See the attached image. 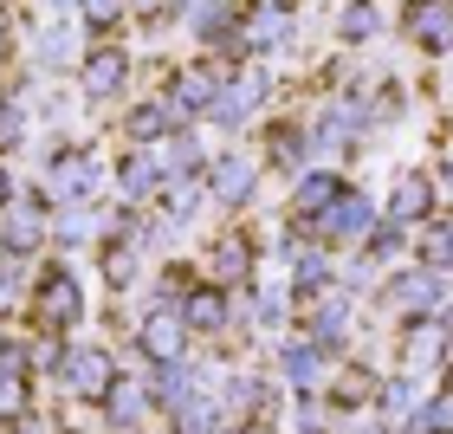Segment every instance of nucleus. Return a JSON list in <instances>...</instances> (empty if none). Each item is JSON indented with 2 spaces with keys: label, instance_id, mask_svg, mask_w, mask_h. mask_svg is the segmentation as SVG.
Masks as SVG:
<instances>
[{
  "label": "nucleus",
  "instance_id": "nucleus-20",
  "mask_svg": "<svg viewBox=\"0 0 453 434\" xmlns=\"http://www.w3.org/2000/svg\"><path fill=\"white\" fill-rule=\"evenodd\" d=\"M292 33H298V19L285 13V7H253V0H246L240 39H234V46L253 52V58H265V52H285V46H292Z\"/></svg>",
  "mask_w": 453,
  "mask_h": 434
},
{
  "label": "nucleus",
  "instance_id": "nucleus-13",
  "mask_svg": "<svg viewBox=\"0 0 453 434\" xmlns=\"http://www.w3.org/2000/svg\"><path fill=\"white\" fill-rule=\"evenodd\" d=\"M343 189H349V182L337 169H304V175H292V234L298 240H318V214L331 208Z\"/></svg>",
  "mask_w": 453,
  "mask_h": 434
},
{
  "label": "nucleus",
  "instance_id": "nucleus-1",
  "mask_svg": "<svg viewBox=\"0 0 453 434\" xmlns=\"http://www.w3.org/2000/svg\"><path fill=\"white\" fill-rule=\"evenodd\" d=\"M19 312L33 318V330H46V337H78L85 330V279H78V266L72 260L33 266V285H27Z\"/></svg>",
  "mask_w": 453,
  "mask_h": 434
},
{
  "label": "nucleus",
  "instance_id": "nucleus-18",
  "mask_svg": "<svg viewBox=\"0 0 453 434\" xmlns=\"http://www.w3.org/2000/svg\"><path fill=\"white\" fill-rule=\"evenodd\" d=\"M388 221H402V227H421V221H434L441 214V201H434V169H395V182H388Z\"/></svg>",
  "mask_w": 453,
  "mask_h": 434
},
{
  "label": "nucleus",
  "instance_id": "nucleus-3",
  "mask_svg": "<svg viewBox=\"0 0 453 434\" xmlns=\"http://www.w3.org/2000/svg\"><path fill=\"white\" fill-rule=\"evenodd\" d=\"M117 376H123V357H117V350L111 344H65V363H58V389H65V396L72 402H85V408H97V402H104L111 396V389H117Z\"/></svg>",
  "mask_w": 453,
  "mask_h": 434
},
{
  "label": "nucleus",
  "instance_id": "nucleus-33",
  "mask_svg": "<svg viewBox=\"0 0 453 434\" xmlns=\"http://www.w3.org/2000/svg\"><path fill=\"white\" fill-rule=\"evenodd\" d=\"M376 389H382V376H376L369 363H343V376L324 389V402L343 415V408H369V402H376Z\"/></svg>",
  "mask_w": 453,
  "mask_h": 434
},
{
  "label": "nucleus",
  "instance_id": "nucleus-49",
  "mask_svg": "<svg viewBox=\"0 0 453 434\" xmlns=\"http://www.w3.org/2000/svg\"><path fill=\"white\" fill-rule=\"evenodd\" d=\"M234 434H273V422H234Z\"/></svg>",
  "mask_w": 453,
  "mask_h": 434
},
{
  "label": "nucleus",
  "instance_id": "nucleus-2",
  "mask_svg": "<svg viewBox=\"0 0 453 434\" xmlns=\"http://www.w3.org/2000/svg\"><path fill=\"white\" fill-rule=\"evenodd\" d=\"M97 182H104L97 150H85V143H52V150L39 156V182L33 189L58 208V201H97Z\"/></svg>",
  "mask_w": 453,
  "mask_h": 434
},
{
  "label": "nucleus",
  "instance_id": "nucleus-35",
  "mask_svg": "<svg viewBox=\"0 0 453 434\" xmlns=\"http://www.w3.org/2000/svg\"><path fill=\"white\" fill-rule=\"evenodd\" d=\"M402 253H408V227L388 221V214H376V227L363 234V266H395Z\"/></svg>",
  "mask_w": 453,
  "mask_h": 434
},
{
  "label": "nucleus",
  "instance_id": "nucleus-44",
  "mask_svg": "<svg viewBox=\"0 0 453 434\" xmlns=\"http://www.w3.org/2000/svg\"><path fill=\"white\" fill-rule=\"evenodd\" d=\"M337 434H382V415H376V408H343Z\"/></svg>",
  "mask_w": 453,
  "mask_h": 434
},
{
  "label": "nucleus",
  "instance_id": "nucleus-17",
  "mask_svg": "<svg viewBox=\"0 0 453 434\" xmlns=\"http://www.w3.org/2000/svg\"><path fill=\"white\" fill-rule=\"evenodd\" d=\"M395 350L408 376H427V369H447V324L441 318H408L395 324Z\"/></svg>",
  "mask_w": 453,
  "mask_h": 434
},
{
  "label": "nucleus",
  "instance_id": "nucleus-42",
  "mask_svg": "<svg viewBox=\"0 0 453 434\" xmlns=\"http://www.w3.org/2000/svg\"><path fill=\"white\" fill-rule=\"evenodd\" d=\"M27 408H39L33 402V376H0V422H19Z\"/></svg>",
  "mask_w": 453,
  "mask_h": 434
},
{
  "label": "nucleus",
  "instance_id": "nucleus-23",
  "mask_svg": "<svg viewBox=\"0 0 453 434\" xmlns=\"http://www.w3.org/2000/svg\"><path fill=\"white\" fill-rule=\"evenodd\" d=\"M240 13H246V0H208V7H195L181 27H188L208 52H234L240 58V46H234L240 39Z\"/></svg>",
  "mask_w": 453,
  "mask_h": 434
},
{
  "label": "nucleus",
  "instance_id": "nucleus-24",
  "mask_svg": "<svg viewBox=\"0 0 453 434\" xmlns=\"http://www.w3.org/2000/svg\"><path fill=\"white\" fill-rule=\"evenodd\" d=\"M208 279L226 285V292H246V285H253V240H246L240 227H226L208 246Z\"/></svg>",
  "mask_w": 453,
  "mask_h": 434
},
{
  "label": "nucleus",
  "instance_id": "nucleus-48",
  "mask_svg": "<svg viewBox=\"0 0 453 434\" xmlns=\"http://www.w3.org/2000/svg\"><path fill=\"white\" fill-rule=\"evenodd\" d=\"M195 7H208V0H169V13H175V19H188Z\"/></svg>",
  "mask_w": 453,
  "mask_h": 434
},
{
  "label": "nucleus",
  "instance_id": "nucleus-21",
  "mask_svg": "<svg viewBox=\"0 0 453 434\" xmlns=\"http://www.w3.org/2000/svg\"><path fill=\"white\" fill-rule=\"evenodd\" d=\"M111 175H117V195L130 201V208H150V201L162 195V182H169L150 143H130V150L117 156V169H111Z\"/></svg>",
  "mask_w": 453,
  "mask_h": 434
},
{
  "label": "nucleus",
  "instance_id": "nucleus-32",
  "mask_svg": "<svg viewBox=\"0 0 453 434\" xmlns=\"http://www.w3.org/2000/svg\"><path fill=\"white\" fill-rule=\"evenodd\" d=\"M188 389H201V376H195V363H188V357H175V363H150V402H156V415H169V408L188 396Z\"/></svg>",
  "mask_w": 453,
  "mask_h": 434
},
{
  "label": "nucleus",
  "instance_id": "nucleus-40",
  "mask_svg": "<svg viewBox=\"0 0 453 434\" xmlns=\"http://www.w3.org/2000/svg\"><path fill=\"white\" fill-rule=\"evenodd\" d=\"M0 376H33V330L0 324Z\"/></svg>",
  "mask_w": 453,
  "mask_h": 434
},
{
  "label": "nucleus",
  "instance_id": "nucleus-22",
  "mask_svg": "<svg viewBox=\"0 0 453 434\" xmlns=\"http://www.w3.org/2000/svg\"><path fill=\"white\" fill-rule=\"evenodd\" d=\"M285 266H292V305L298 298H324L337 285V260H331V246H292L285 240Z\"/></svg>",
  "mask_w": 453,
  "mask_h": 434
},
{
  "label": "nucleus",
  "instance_id": "nucleus-46",
  "mask_svg": "<svg viewBox=\"0 0 453 434\" xmlns=\"http://www.w3.org/2000/svg\"><path fill=\"white\" fill-rule=\"evenodd\" d=\"M434 201H441V208L453 214V156H447L441 169H434Z\"/></svg>",
  "mask_w": 453,
  "mask_h": 434
},
{
  "label": "nucleus",
  "instance_id": "nucleus-12",
  "mask_svg": "<svg viewBox=\"0 0 453 434\" xmlns=\"http://www.w3.org/2000/svg\"><path fill=\"white\" fill-rule=\"evenodd\" d=\"M175 312L188 318L195 337H226V330H234V292L214 285V279H188V292L175 298Z\"/></svg>",
  "mask_w": 453,
  "mask_h": 434
},
{
  "label": "nucleus",
  "instance_id": "nucleus-19",
  "mask_svg": "<svg viewBox=\"0 0 453 434\" xmlns=\"http://www.w3.org/2000/svg\"><path fill=\"white\" fill-rule=\"evenodd\" d=\"M142 260H150V253H142L130 234H104V240H97V279H104L111 298H123V292H136V285H142V273H150Z\"/></svg>",
  "mask_w": 453,
  "mask_h": 434
},
{
  "label": "nucleus",
  "instance_id": "nucleus-55",
  "mask_svg": "<svg viewBox=\"0 0 453 434\" xmlns=\"http://www.w3.org/2000/svg\"><path fill=\"white\" fill-rule=\"evenodd\" d=\"M447 383H453V363H447Z\"/></svg>",
  "mask_w": 453,
  "mask_h": 434
},
{
  "label": "nucleus",
  "instance_id": "nucleus-45",
  "mask_svg": "<svg viewBox=\"0 0 453 434\" xmlns=\"http://www.w3.org/2000/svg\"><path fill=\"white\" fill-rule=\"evenodd\" d=\"M13 52H19V27H13L7 0H0V66H13Z\"/></svg>",
  "mask_w": 453,
  "mask_h": 434
},
{
  "label": "nucleus",
  "instance_id": "nucleus-25",
  "mask_svg": "<svg viewBox=\"0 0 453 434\" xmlns=\"http://www.w3.org/2000/svg\"><path fill=\"white\" fill-rule=\"evenodd\" d=\"M97 415L111 422V434H136L142 422L156 415V402H150V383H136L130 369H123V376H117V389H111L104 402H97Z\"/></svg>",
  "mask_w": 453,
  "mask_h": 434
},
{
  "label": "nucleus",
  "instance_id": "nucleus-5",
  "mask_svg": "<svg viewBox=\"0 0 453 434\" xmlns=\"http://www.w3.org/2000/svg\"><path fill=\"white\" fill-rule=\"evenodd\" d=\"M130 78H136V58L130 46H117V39H91L85 58L72 66V85L85 105H117L123 91H130Z\"/></svg>",
  "mask_w": 453,
  "mask_h": 434
},
{
  "label": "nucleus",
  "instance_id": "nucleus-54",
  "mask_svg": "<svg viewBox=\"0 0 453 434\" xmlns=\"http://www.w3.org/2000/svg\"><path fill=\"white\" fill-rule=\"evenodd\" d=\"M7 97H13V85H7V78H0V105H7Z\"/></svg>",
  "mask_w": 453,
  "mask_h": 434
},
{
  "label": "nucleus",
  "instance_id": "nucleus-52",
  "mask_svg": "<svg viewBox=\"0 0 453 434\" xmlns=\"http://www.w3.org/2000/svg\"><path fill=\"white\" fill-rule=\"evenodd\" d=\"M298 434H331V428H318V422H298Z\"/></svg>",
  "mask_w": 453,
  "mask_h": 434
},
{
  "label": "nucleus",
  "instance_id": "nucleus-38",
  "mask_svg": "<svg viewBox=\"0 0 453 434\" xmlns=\"http://www.w3.org/2000/svg\"><path fill=\"white\" fill-rule=\"evenodd\" d=\"M376 33H382L376 0H343V13H337V39H343V46H369Z\"/></svg>",
  "mask_w": 453,
  "mask_h": 434
},
{
  "label": "nucleus",
  "instance_id": "nucleus-39",
  "mask_svg": "<svg viewBox=\"0 0 453 434\" xmlns=\"http://www.w3.org/2000/svg\"><path fill=\"white\" fill-rule=\"evenodd\" d=\"M421 266L427 273H441V279H453V221H421Z\"/></svg>",
  "mask_w": 453,
  "mask_h": 434
},
{
  "label": "nucleus",
  "instance_id": "nucleus-41",
  "mask_svg": "<svg viewBox=\"0 0 453 434\" xmlns=\"http://www.w3.org/2000/svg\"><path fill=\"white\" fill-rule=\"evenodd\" d=\"M33 136V105H19V97H7L0 105V156H19V143Z\"/></svg>",
  "mask_w": 453,
  "mask_h": 434
},
{
  "label": "nucleus",
  "instance_id": "nucleus-51",
  "mask_svg": "<svg viewBox=\"0 0 453 434\" xmlns=\"http://www.w3.org/2000/svg\"><path fill=\"white\" fill-rule=\"evenodd\" d=\"M46 13H72V0H46Z\"/></svg>",
  "mask_w": 453,
  "mask_h": 434
},
{
  "label": "nucleus",
  "instance_id": "nucleus-11",
  "mask_svg": "<svg viewBox=\"0 0 453 434\" xmlns=\"http://www.w3.org/2000/svg\"><path fill=\"white\" fill-rule=\"evenodd\" d=\"M376 214H382V208H376L363 189H343L331 208L318 214V246H363V234L376 227Z\"/></svg>",
  "mask_w": 453,
  "mask_h": 434
},
{
  "label": "nucleus",
  "instance_id": "nucleus-9",
  "mask_svg": "<svg viewBox=\"0 0 453 434\" xmlns=\"http://www.w3.org/2000/svg\"><path fill=\"white\" fill-rule=\"evenodd\" d=\"M46 214H52L46 195H39V189H19V201L0 208V253L39 260V253H46Z\"/></svg>",
  "mask_w": 453,
  "mask_h": 434
},
{
  "label": "nucleus",
  "instance_id": "nucleus-30",
  "mask_svg": "<svg viewBox=\"0 0 453 434\" xmlns=\"http://www.w3.org/2000/svg\"><path fill=\"white\" fill-rule=\"evenodd\" d=\"M220 428H234V422H226L220 396H208V389H188V396L169 408V434H220Z\"/></svg>",
  "mask_w": 453,
  "mask_h": 434
},
{
  "label": "nucleus",
  "instance_id": "nucleus-37",
  "mask_svg": "<svg viewBox=\"0 0 453 434\" xmlns=\"http://www.w3.org/2000/svg\"><path fill=\"white\" fill-rule=\"evenodd\" d=\"M402 428H408V434H453V383L434 389V396H421L415 415H408Z\"/></svg>",
  "mask_w": 453,
  "mask_h": 434
},
{
  "label": "nucleus",
  "instance_id": "nucleus-47",
  "mask_svg": "<svg viewBox=\"0 0 453 434\" xmlns=\"http://www.w3.org/2000/svg\"><path fill=\"white\" fill-rule=\"evenodd\" d=\"M7 201H19V175L7 169V156H0V208H7Z\"/></svg>",
  "mask_w": 453,
  "mask_h": 434
},
{
  "label": "nucleus",
  "instance_id": "nucleus-27",
  "mask_svg": "<svg viewBox=\"0 0 453 434\" xmlns=\"http://www.w3.org/2000/svg\"><path fill=\"white\" fill-rule=\"evenodd\" d=\"M265 169H279L285 182L292 175H304L311 169V130H304V123H273V130H265Z\"/></svg>",
  "mask_w": 453,
  "mask_h": 434
},
{
  "label": "nucleus",
  "instance_id": "nucleus-29",
  "mask_svg": "<svg viewBox=\"0 0 453 434\" xmlns=\"http://www.w3.org/2000/svg\"><path fill=\"white\" fill-rule=\"evenodd\" d=\"M324 363H331V357H324L311 337H285V344H279V383H292L298 396H311V389H318Z\"/></svg>",
  "mask_w": 453,
  "mask_h": 434
},
{
  "label": "nucleus",
  "instance_id": "nucleus-28",
  "mask_svg": "<svg viewBox=\"0 0 453 434\" xmlns=\"http://www.w3.org/2000/svg\"><path fill=\"white\" fill-rule=\"evenodd\" d=\"M304 337H311L324 357H343L349 337H357V318H349V298H324L311 318H304Z\"/></svg>",
  "mask_w": 453,
  "mask_h": 434
},
{
  "label": "nucleus",
  "instance_id": "nucleus-53",
  "mask_svg": "<svg viewBox=\"0 0 453 434\" xmlns=\"http://www.w3.org/2000/svg\"><path fill=\"white\" fill-rule=\"evenodd\" d=\"M441 123H447V130H453V97H447V111H441Z\"/></svg>",
  "mask_w": 453,
  "mask_h": 434
},
{
  "label": "nucleus",
  "instance_id": "nucleus-6",
  "mask_svg": "<svg viewBox=\"0 0 453 434\" xmlns=\"http://www.w3.org/2000/svg\"><path fill=\"white\" fill-rule=\"evenodd\" d=\"M376 305L388 312V324H408V318H434L447 305V279L427 273V266H395V273L382 279Z\"/></svg>",
  "mask_w": 453,
  "mask_h": 434
},
{
  "label": "nucleus",
  "instance_id": "nucleus-36",
  "mask_svg": "<svg viewBox=\"0 0 453 434\" xmlns=\"http://www.w3.org/2000/svg\"><path fill=\"white\" fill-rule=\"evenodd\" d=\"M72 19L85 27V39H111L123 19H130V7H123V0H72Z\"/></svg>",
  "mask_w": 453,
  "mask_h": 434
},
{
  "label": "nucleus",
  "instance_id": "nucleus-8",
  "mask_svg": "<svg viewBox=\"0 0 453 434\" xmlns=\"http://www.w3.org/2000/svg\"><path fill=\"white\" fill-rule=\"evenodd\" d=\"M220 85H226V72L214 66V58H195V66H181L175 78H169V91H162V105H169V117L188 130V123H201L208 117V105L220 97Z\"/></svg>",
  "mask_w": 453,
  "mask_h": 434
},
{
  "label": "nucleus",
  "instance_id": "nucleus-10",
  "mask_svg": "<svg viewBox=\"0 0 453 434\" xmlns=\"http://www.w3.org/2000/svg\"><path fill=\"white\" fill-rule=\"evenodd\" d=\"M201 189H208L214 208H246L259 189V156H246V150H220L208 156V175H201Z\"/></svg>",
  "mask_w": 453,
  "mask_h": 434
},
{
  "label": "nucleus",
  "instance_id": "nucleus-26",
  "mask_svg": "<svg viewBox=\"0 0 453 434\" xmlns=\"http://www.w3.org/2000/svg\"><path fill=\"white\" fill-rule=\"evenodd\" d=\"M273 383L265 376H253V369H234L226 376V389H220V408H226V422H265L273 415Z\"/></svg>",
  "mask_w": 453,
  "mask_h": 434
},
{
  "label": "nucleus",
  "instance_id": "nucleus-15",
  "mask_svg": "<svg viewBox=\"0 0 453 434\" xmlns=\"http://www.w3.org/2000/svg\"><path fill=\"white\" fill-rule=\"evenodd\" d=\"M85 27H78L72 13H52V19H39V33H33V66L39 72H72L78 58H85Z\"/></svg>",
  "mask_w": 453,
  "mask_h": 434
},
{
  "label": "nucleus",
  "instance_id": "nucleus-14",
  "mask_svg": "<svg viewBox=\"0 0 453 434\" xmlns=\"http://www.w3.org/2000/svg\"><path fill=\"white\" fill-rule=\"evenodd\" d=\"M395 27H402V39H415L427 58H453V7L447 0H408L395 13Z\"/></svg>",
  "mask_w": 453,
  "mask_h": 434
},
{
  "label": "nucleus",
  "instance_id": "nucleus-4",
  "mask_svg": "<svg viewBox=\"0 0 453 434\" xmlns=\"http://www.w3.org/2000/svg\"><path fill=\"white\" fill-rule=\"evenodd\" d=\"M188 344H195V330H188V318L175 312V305H150V312H136V324H130V357L136 369H150V363H175V357H188ZM123 363V369H130Z\"/></svg>",
  "mask_w": 453,
  "mask_h": 434
},
{
  "label": "nucleus",
  "instance_id": "nucleus-56",
  "mask_svg": "<svg viewBox=\"0 0 453 434\" xmlns=\"http://www.w3.org/2000/svg\"><path fill=\"white\" fill-rule=\"evenodd\" d=\"M220 434H234V428H220Z\"/></svg>",
  "mask_w": 453,
  "mask_h": 434
},
{
  "label": "nucleus",
  "instance_id": "nucleus-7",
  "mask_svg": "<svg viewBox=\"0 0 453 434\" xmlns=\"http://www.w3.org/2000/svg\"><path fill=\"white\" fill-rule=\"evenodd\" d=\"M265 97H273V72H265L259 58H253V66L226 72V85H220V97L208 105V123H214V130H226V136H240L246 123L259 117V105H265Z\"/></svg>",
  "mask_w": 453,
  "mask_h": 434
},
{
  "label": "nucleus",
  "instance_id": "nucleus-16",
  "mask_svg": "<svg viewBox=\"0 0 453 434\" xmlns=\"http://www.w3.org/2000/svg\"><path fill=\"white\" fill-rule=\"evenodd\" d=\"M104 240V208L97 201H58L46 214V246L52 253H78V246Z\"/></svg>",
  "mask_w": 453,
  "mask_h": 434
},
{
  "label": "nucleus",
  "instance_id": "nucleus-50",
  "mask_svg": "<svg viewBox=\"0 0 453 434\" xmlns=\"http://www.w3.org/2000/svg\"><path fill=\"white\" fill-rule=\"evenodd\" d=\"M253 7H285V13H298V0H253Z\"/></svg>",
  "mask_w": 453,
  "mask_h": 434
},
{
  "label": "nucleus",
  "instance_id": "nucleus-34",
  "mask_svg": "<svg viewBox=\"0 0 453 434\" xmlns=\"http://www.w3.org/2000/svg\"><path fill=\"white\" fill-rule=\"evenodd\" d=\"M415 402H421V389H415V376L402 369V376H382V389H376V402H369V408L382 415V428H402L408 415H415Z\"/></svg>",
  "mask_w": 453,
  "mask_h": 434
},
{
  "label": "nucleus",
  "instance_id": "nucleus-31",
  "mask_svg": "<svg viewBox=\"0 0 453 434\" xmlns=\"http://www.w3.org/2000/svg\"><path fill=\"white\" fill-rule=\"evenodd\" d=\"M117 130H123V143H150V150H156V143L169 136V130H181V123L169 117V105H162V97H142V105L123 111Z\"/></svg>",
  "mask_w": 453,
  "mask_h": 434
},
{
  "label": "nucleus",
  "instance_id": "nucleus-43",
  "mask_svg": "<svg viewBox=\"0 0 453 434\" xmlns=\"http://www.w3.org/2000/svg\"><path fill=\"white\" fill-rule=\"evenodd\" d=\"M123 7H130V13H136L142 27H150V33H156V27H169V19H175V13H169V0H123Z\"/></svg>",
  "mask_w": 453,
  "mask_h": 434
}]
</instances>
